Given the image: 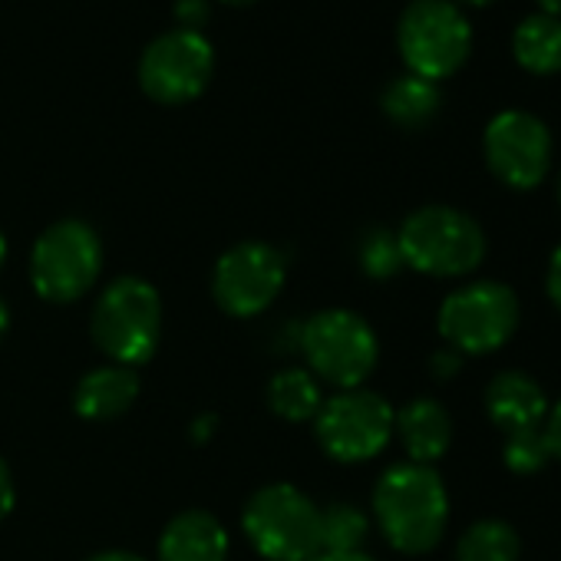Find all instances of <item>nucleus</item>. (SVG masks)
Masks as SVG:
<instances>
[{"instance_id": "f257e3e1", "label": "nucleus", "mask_w": 561, "mask_h": 561, "mask_svg": "<svg viewBox=\"0 0 561 561\" xmlns=\"http://www.w3.org/2000/svg\"><path fill=\"white\" fill-rule=\"evenodd\" d=\"M374 515L383 538L403 554H426L449 522V495L433 466L400 462L374 489Z\"/></svg>"}, {"instance_id": "f03ea898", "label": "nucleus", "mask_w": 561, "mask_h": 561, "mask_svg": "<svg viewBox=\"0 0 561 561\" xmlns=\"http://www.w3.org/2000/svg\"><path fill=\"white\" fill-rule=\"evenodd\" d=\"M407 267L430 277H462L472 274L485 257L482 225L449 205L416 208L397 231Z\"/></svg>"}, {"instance_id": "7ed1b4c3", "label": "nucleus", "mask_w": 561, "mask_h": 561, "mask_svg": "<svg viewBox=\"0 0 561 561\" xmlns=\"http://www.w3.org/2000/svg\"><path fill=\"white\" fill-rule=\"evenodd\" d=\"M241 525L267 561H314L321 554V508L288 482L257 489L244 505Z\"/></svg>"}, {"instance_id": "20e7f679", "label": "nucleus", "mask_w": 561, "mask_h": 561, "mask_svg": "<svg viewBox=\"0 0 561 561\" xmlns=\"http://www.w3.org/2000/svg\"><path fill=\"white\" fill-rule=\"evenodd\" d=\"M162 337V301L142 277H116L93 308V341L119 367L146 364Z\"/></svg>"}, {"instance_id": "39448f33", "label": "nucleus", "mask_w": 561, "mask_h": 561, "mask_svg": "<svg viewBox=\"0 0 561 561\" xmlns=\"http://www.w3.org/2000/svg\"><path fill=\"white\" fill-rule=\"evenodd\" d=\"M397 47L413 77L439 83L472 54V27L453 0H413L397 24Z\"/></svg>"}, {"instance_id": "423d86ee", "label": "nucleus", "mask_w": 561, "mask_h": 561, "mask_svg": "<svg viewBox=\"0 0 561 561\" xmlns=\"http://www.w3.org/2000/svg\"><path fill=\"white\" fill-rule=\"evenodd\" d=\"M522 321L518 298L502 280H476L453 291L439 308V334L462 357H482L505 347Z\"/></svg>"}, {"instance_id": "0eeeda50", "label": "nucleus", "mask_w": 561, "mask_h": 561, "mask_svg": "<svg viewBox=\"0 0 561 561\" xmlns=\"http://www.w3.org/2000/svg\"><path fill=\"white\" fill-rule=\"evenodd\" d=\"M298 341L311 364V374L341 390H357L374 374L380 357L374 328L360 314L344 308L308 318Z\"/></svg>"}, {"instance_id": "6e6552de", "label": "nucleus", "mask_w": 561, "mask_h": 561, "mask_svg": "<svg viewBox=\"0 0 561 561\" xmlns=\"http://www.w3.org/2000/svg\"><path fill=\"white\" fill-rule=\"evenodd\" d=\"M103 267V244L100 234L80 221L67 218L50 225L31 254V280L44 301L70 305L83 298L100 277Z\"/></svg>"}, {"instance_id": "1a4fd4ad", "label": "nucleus", "mask_w": 561, "mask_h": 561, "mask_svg": "<svg viewBox=\"0 0 561 561\" xmlns=\"http://www.w3.org/2000/svg\"><path fill=\"white\" fill-rule=\"evenodd\" d=\"M215 73L211 44L198 31H169L156 37L139 60V87L162 106H182L205 93Z\"/></svg>"}, {"instance_id": "9d476101", "label": "nucleus", "mask_w": 561, "mask_h": 561, "mask_svg": "<svg viewBox=\"0 0 561 561\" xmlns=\"http://www.w3.org/2000/svg\"><path fill=\"white\" fill-rule=\"evenodd\" d=\"M393 407L370 390H344L324 400L318 420V439L337 462H367L380 456L393 436Z\"/></svg>"}, {"instance_id": "9b49d317", "label": "nucleus", "mask_w": 561, "mask_h": 561, "mask_svg": "<svg viewBox=\"0 0 561 561\" xmlns=\"http://www.w3.org/2000/svg\"><path fill=\"white\" fill-rule=\"evenodd\" d=\"M285 254L264 241H241L228 248L211 277L215 301L231 318H254L274 305L285 288Z\"/></svg>"}, {"instance_id": "f8f14e48", "label": "nucleus", "mask_w": 561, "mask_h": 561, "mask_svg": "<svg viewBox=\"0 0 561 561\" xmlns=\"http://www.w3.org/2000/svg\"><path fill=\"white\" fill-rule=\"evenodd\" d=\"M482 152L489 172L518 192H531L545 182L551 165V133L525 110H505L489 119L482 136Z\"/></svg>"}, {"instance_id": "ddd939ff", "label": "nucleus", "mask_w": 561, "mask_h": 561, "mask_svg": "<svg viewBox=\"0 0 561 561\" xmlns=\"http://www.w3.org/2000/svg\"><path fill=\"white\" fill-rule=\"evenodd\" d=\"M485 413L502 433L541 426V420L548 416V397L541 383L525 370H502L485 387Z\"/></svg>"}, {"instance_id": "4468645a", "label": "nucleus", "mask_w": 561, "mask_h": 561, "mask_svg": "<svg viewBox=\"0 0 561 561\" xmlns=\"http://www.w3.org/2000/svg\"><path fill=\"white\" fill-rule=\"evenodd\" d=\"M228 531L211 512L188 508L179 512L162 538H159V561H228Z\"/></svg>"}, {"instance_id": "2eb2a0df", "label": "nucleus", "mask_w": 561, "mask_h": 561, "mask_svg": "<svg viewBox=\"0 0 561 561\" xmlns=\"http://www.w3.org/2000/svg\"><path fill=\"white\" fill-rule=\"evenodd\" d=\"M393 433H400L410 462L433 466L436 459L446 456L453 443V420L443 403L430 397H416L393 416Z\"/></svg>"}, {"instance_id": "dca6fc26", "label": "nucleus", "mask_w": 561, "mask_h": 561, "mask_svg": "<svg viewBox=\"0 0 561 561\" xmlns=\"http://www.w3.org/2000/svg\"><path fill=\"white\" fill-rule=\"evenodd\" d=\"M139 397V377L133 367H100L90 370L80 383H77V397L73 407L80 416L87 420H116L123 416Z\"/></svg>"}, {"instance_id": "f3484780", "label": "nucleus", "mask_w": 561, "mask_h": 561, "mask_svg": "<svg viewBox=\"0 0 561 561\" xmlns=\"http://www.w3.org/2000/svg\"><path fill=\"white\" fill-rule=\"evenodd\" d=\"M512 57L531 77L561 73V21L551 14H528L512 34Z\"/></svg>"}, {"instance_id": "a211bd4d", "label": "nucleus", "mask_w": 561, "mask_h": 561, "mask_svg": "<svg viewBox=\"0 0 561 561\" xmlns=\"http://www.w3.org/2000/svg\"><path fill=\"white\" fill-rule=\"evenodd\" d=\"M267 407L288 423H308L321 413L324 393L311 370H280L267 383Z\"/></svg>"}, {"instance_id": "6ab92c4d", "label": "nucleus", "mask_w": 561, "mask_h": 561, "mask_svg": "<svg viewBox=\"0 0 561 561\" xmlns=\"http://www.w3.org/2000/svg\"><path fill=\"white\" fill-rule=\"evenodd\" d=\"M380 106H383V113H387L397 126H403V129H420V126H426V123L439 113L443 96H439V87H436V83H430V80L410 73V77L393 80V83L383 90Z\"/></svg>"}, {"instance_id": "aec40b11", "label": "nucleus", "mask_w": 561, "mask_h": 561, "mask_svg": "<svg viewBox=\"0 0 561 561\" xmlns=\"http://www.w3.org/2000/svg\"><path fill=\"white\" fill-rule=\"evenodd\" d=\"M518 531L502 518L472 522L456 545V561H518Z\"/></svg>"}, {"instance_id": "412c9836", "label": "nucleus", "mask_w": 561, "mask_h": 561, "mask_svg": "<svg viewBox=\"0 0 561 561\" xmlns=\"http://www.w3.org/2000/svg\"><path fill=\"white\" fill-rule=\"evenodd\" d=\"M370 522L367 515L351 502H334L321 508V554H341V551H360L367 541Z\"/></svg>"}, {"instance_id": "4be33fe9", "label": "nucleus", "mask_w": 561, "mask_h": 561, "mask_svg": "<svg viewBox=\"0 0 561 561\" xmlns=\"http://www.w3.org/2000/svg\"><path fill=\"white\" fill-rule=\"evenodd\" d=\"M357 261H360L364 274L374 277V280L397 277V274L407 267L403 251H400V238H397V231H387V228H370V231L360 238Z\"/></svg>"}, {"instance_id": "5701e85b", "label": "nucleus", "mask_w": 561, "mask_h": 561, "mask_svg": "<svg viewBox=\"0 0 561 561\" xmlns=\"http://www.w3.org/2000/svg\"><path fill=\"white\" fill-rule=\"evenodd\" d=\"M502 459H505V466L515 476H531V472L545 469V462L551 459L548 439H545V426L508 430L505 433V446H502Z\"/></svg>"}, {"instance_id": "b1692460", "label": "nucleus", "mask_w": 561, "mask_h": 561, "mask_svg": "<svg viewBox=\"0 0 561 561\" xmlns=\"http://www.w3.org/2000/svg\"><path fill=\"white\" fill-rule=\"evenodd\" d=\"M459 367H462V354L453 351V347H439V351L430 357V374H433L436 380H453V377L459 374Z\"/></svg>"}, {"instance_id": "393cba45", "label": "nucleus", "mask_w": 561, "mask_h": 561, "mask_svg": "<svg viewBox=\"0 0 561 561\" xmlns=\"http://www.w3.org/2000/svg\"><path fill=\"white\" fill-rule=\"evenodd\" d=\"M175 18L182 21V31H195L208 18V4H205V0H179Z\"/></svg>"}, {"instance_id": "a878e982", "label": "nucleus", "mask_w": 561, "mask_h": 561, "mask_svg": "<svg viewBox=\"0 0 561 561\" xmlns=\"http://www.w3.org/2000/svg\"><path fill=\"white\" fill-rule=\"evenodd\" d=\"M545 439H548L551 459L561 462V400H558V403L548 410V416H545Z\"/></svg>"}, {"instance_id": "bb28decb", "label": "nucleus", "mask_w": 561, "mask_h": 561, "mask_svg": "<svg viewBox=\"0 0 561 561\" xmlns=\"http://www.w3.org/2000/svg\"><path fill=\"white\" fill-rule=\"evenodd\" d=\"M545 288H548V298L551 305L561 311V244L554 248L551 261H548V277H545Z\"/></svg>"}, {"instance_id": "cd10ccee", "label": "nucleus", "mask_w": 561, "mask_h": 561, "mask_svg": "<svg viewBox=\"0 0 561 561\" xmlns=\"http://www.w3.org/2000/svg\"><path fill=\"white\" fill-rule=\"evenodd\" d=\"M14 499H18V489H14V476L8 469V462L0 459V522L8 518V512L14 508Z\"/></svg>"}, {"instance_id": "c85d7f7f", "label": "nucleus", "mask_w": 561, "mask_h": 561, "mask_svg": "<svg viewBox=\"0 0 561 561\" xmlns=\"http://www.w3.org/2000/svg\"><path fill=\"white\" fill-rule=\"evenodd\" d=\"M314 561H374V558L364 551H341V554H318Z\"/></svg>"}, {"instance_id": "c756f323", "label": "nucleus", "mask_w": 561, "mask_h": 561, "mask_svg": "<svg viewBox=\"0 0 561 561\" xmlns=\"http://www.w3.org/2000/svg\"><path fill=\"white\" fill-rule=\"evenodd\" d=\"M90 561H146V558L133 554V551H100V554H93Z\"/></svg>"}, {"instance_id": "7c9ffc66", "label": "nucleus", "mask_w": 561, "mask_h": 561, "mask_svg": "<svg viewBox=\"0 0 561 561\" xmlns=\"http://www.w3.org/2000/svg\"><path fill=\"white\" fill-rule=\"evenodd\" d=\"M535 4L541 8V14H551L561 21V0H535Z\"/></svg>"}, {"instance_id": "2f4dec72", "label": "nucleus", "mask_w": 561, "mask_h": 561, "mask_svg": "<svg viewBox=\"0 0 561 561\" xmlns=\"http://www.w3.org/2000/svg\"><path fill=\"white\" fill-rule=\"evenodd\" d=\"M8 328H11V311H8V305H4V298H0V341H4V334H8Z\"/></svg>"}, {"instance_id": "473e14b6", "label": "nucleus", "mask_w": 561, "mask_h": 561, "mask_svg": "<svg viewBox=\"0 0 561 561\" xmlns=\"http://www.w3.org/2000/svg\"><path fill=\"white\" fill-rule=\"evenodd\" d=\"M4 257H8V241H4V231H0V267H4Z\"/></svg>"}, {"instance_id": "72a5a7b5", "label": "nucleus", "mask_w": 561, "mask_h": 561, "mask_svg": "<svg viewBox=\"0 0 561 561\" xmlns=\"http://www.w3.org/2000/svg\"><path fill=\"white\" fill-rule=\"evenodd\" d=\"M221 4H228V8H244V4H254V0H221Z\"/></svg>"}, {"instance_id": "f704fd0d", "label": "nucleus", "mask_w": 561, "mask_h": 561, "mask_svg": "<svg viewBox=\"0 0 561 561\" xmlns=\"http://www.w3.org/2000/svg\"><path fill=\"white\" fill-rule=\"evenodd\" d=\"M462 4H472V8H489V4H495V0H462Z\"/></svg>"}, {"instance_id": "c9c22d12", "label": "nucleus", "mask_w": 561, "mask_h": 561, "mask_svg": "<svg viewBox=\"0 0 561 561\" xmlns=\"http://www.w3.org/2000/svg\"><path fill=\"white\" fill-rule=\"evenodd\" d=\"M558 202H561V175H558Z\"/></svg>"}]
</instances>
